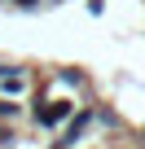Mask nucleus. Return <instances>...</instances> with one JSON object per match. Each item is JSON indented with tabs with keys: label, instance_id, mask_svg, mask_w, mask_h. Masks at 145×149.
I'll return each mask as SVG.
<instances>
[{
	"label": "nucleus",
	"instance_id": "3",
	"mask_svg": "<svg viewBox=\"0 0 145 149\" xmlns=\"http://www.w3.org/2000/svg\"><path fill=\"white\" fill-rule=\"evenodd\" d=\"M48 5H57V0H48Z\"/></svg>",
	"mask_w": 145,
	"mask_h": 149
},
{
	"label": "nucleus",
	"instance_id": "2",
	"mask_svg": "<svg viewBox=\"0 0 145 149\" xmlns=\"http://www.w3.org/2000/svg\"><path fill=\"white\" fill-rule=\"evenodd\" d=\"M88 118H92V114H88V110H84V114H79V118H75V123H70V127H66V140H62V145H75V136H79V132H84V127H88Z\"/></svg>",
	"mask_w": 145,
	"mask_h": 149
},
{
	"label": "nucleus",
	"instance_id": "1",
	"mask_svg": "<svg viewBox=\"0 0 145 149\" xmlns=\"http://www.w3.org/2000/svg\"><path fill=\"white\" fill-rule=\"evenodd\" d=\"M66 114H70V105H57V101H53V105H44V110H40V114H35V118H40V123H44V127H53V123H62V118H66Z\"/></svg>",
	"mask_w": 145,
	"mask_h": 149
}]
</instances>
